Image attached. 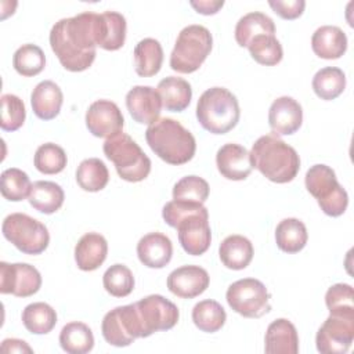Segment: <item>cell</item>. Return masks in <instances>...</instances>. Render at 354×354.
<instances>
[{"label":"cell","instance_id":"5b68a950","mask_svg":"<svg viewBox=\"0 0 354 354\" xmlns=\"http://www.w3.org/2000/svg\"><path fill=\"white\" fill-rule=\"evenodd\" d=\"M102 149L105 156L115 165L119 177L124 181L138 183L148 177L151 159L129 134L119 131L106 138Z\"/></svg>","mask_w":354,"mask_h":354},{"label":"cell","instance_id":"d4e9b609","mask_svg":"<svg viewBox=\"0 0 354 354\" xmlns=\"http://www.w3.org/2000/svg\"><path fill=\"white\" fill-rule=\"evenodd\" d=\"M311 47L319 58L337 59L347 50V36L339 26L324 25L313 33Z\"/></svg>","mask_w":354,"mask_h":354},{"label":"cell","instance_id":"60d3db41","mask_svg":"<svg viewBox=\"0 0 354 354\" xmlns=\"http://www.w3.org/2000/svg\"><path fill=\"white\" fill-rule=\"evenodd\" d=\"M102 285L111 296L126 297L134 289V277L127 266L113 264L104 272Z\"/></svg>","mask_w":354,"mask_h":354},{"label":"cell","instance_id":"1f68e13d","mask_svg":"<svg viewBox=\"0 0 354 354\" xmlns=\"http://www.w3.org/2000/svg\"><path fill=\"white\" fill-rule=\"evenodd\" d=\"M59 344L68 354H86L94 347V335L88 325L73 321L61 329Z\"/></svg>","mask_w":354,"mask_h":354},{"label":"cell","instance_id":"d590c367","mask_svg":"<svg viewBox=\"0 0 354 354\" xmlns=\"http://www.w3.org/2000/svg\"><path fill=\"white\" fill-rule=\"evenodd\" d=\"M346 88V75L340 68L325 66L313 77V90L321 100L337 98Z\"/></svg>","mask_w":354,"mask_h":354},{"label":"cell","instance_id":"ab89813d","mask_svg":"<svg viewBox=\"0 0 354 354\" xmlns=\"http://www.w3.org/2000/svg\"><path fill=\"white\" fill-rule=\"evenodd\" d=\"M68 158L59 145L54 142L41 144L33 156L35 167L43 174H57L61 173L66 166Z\"/></svg>","mask_w":354,"mask_h":354},{"label":"cell","instance_id":"5bb4252c","mask_svg":"<svg viewBox=\"0 0 354 354\" xmlns=\"http://www.w3.org/2000/svg\"><path fill=\"white\" fill-rule=\"evenodd\" d=\"M178 241L181 248L192 256L203 254L212 242V231L209 225V212L189 214L177 224Z\"/></svg>","mask_w":354,"mask_h":354},{"label":"cell","instance_id":"83f0119b","mask_svg":"<svg viewBox=\"0 0 354 354\" xmlns=\"http://www.w3.org/2000/svg\"><path fill=\"white\" fill-rule=\"evenodd\" d=\"M64 189L54 181L39 180L32 184L28 201L33 209L44 214H53L62 206Z\"/></svg>","mask_w":354,"mask_h":354},{"label":"cell","instance_id":"8992f818","mask_svg":"<svg viewBox=\"0 0 354 354\" xmlns=\"http://www.w3.org/2000/svg\"><path fill=\"white\" fill-rule=\"evenodd\" d=\"M213 37L202 25H188L177 36L170 54V68L178 73H192L199 69L212 51Z\"/></svg>","mask_w":354,"mask_h":354},{"label":"cell","instance_id":"277c9868","mask_svg":"<svg viewBox=\"0 0 354 354\" xmlns=\"http://www.w3.org/2000/svg\"><path fill=\"white\" fill-rule=\"evenodd\" d=\"M236 97L224 87H212L202 93L196 104V119L212 134H225L239 122Z\"/></svg>","mask_w":354,"mask_h":354},{"label":"cell","instance_id":"7dc6e473","mask_svg":"<svg viewBox=\"0 0 354 354\" xmlns=\"http://www.w3.org/2000/svg\"><path fill=\"white\" fill-rule=\"evenodd\" d=\"M3 353H32V348L26 342L19 339H4L1 343Z\"/></svg>","mask_w":354,"mask_h":354},{"label":"cell","instance_id":"f1b7e54d","mask_svg":"<svg viewBox=\"0 0 354 354\" xmlns=\"http://www.w3.org/2000/svg\"><path fill=\"white\" fill-rule=\"evenodd\" d=\"M134 69L138 76L149 77L156 75L163 62V48L156 39L145 37L136 44Z\"/></svg>","mask_w":354,"mask_h":354},{"label":"cell","instance_id":"7a4b0ae2","mask_svg":"<svg viewBox=\"0 0 354 354\" xmlns=\"http://www.w3.org/2000/svg\"><path fill=\"white\" fill-rule=\"evenodd\" d=\"M250 160L254 169L277 184L292 181L300 170V158L296 149L275 134H266L254 141Z\"/></svg>","mask_w":354,"mask_h":354},{"label":"cell","instance_id":"ffe728a7","mask_svg":"<svg viewBox=\"0 0 354 354\" xmlns=\"http://www.w3.org/2000/svg\"><path fill=\"white\" fill-rule=\"evenodd\" d=\"M137 256L148 268H163L173 256V243L162 232H149L137 243Z\"/></svg>","mask_w":354,"mask_h":354},{"label":"cell","instance_id":"8d00e7d4","mask_svg":"<svg viewBox=\"0 0 354 354\" xmlns=\"http://www.w3.org/2000/svg\"><path fill=\"white\" fill-rule=\"evenodd\" d=\"M14 69L25 76L32 77L39 75L46 66V55L43 50L36 44H24L14 53L12 57Z\"/></svg>","mask_w":354,"mask_h":354},{"label":"cell","instance_id":"7402d4cb","mask_svg":"<svg viewBox=\"0 0 354 354\" xmlns=\"http://www.w3.org/2000/svg\"><path fill=\"white\" fill-rule=\"evenodd\" d=\"M108 242L98 232L84 234L75 246V261L82 271L97 270L106 259Z\"/></svg>","mask_w":354,"mask_h":354},{"label":"cell","instance_id":"7bdbcfd3","mask_svg":"<svg viewBox=\"0 0 354 354\" xmlns=\"http://www.w3.org/2000/svg\"><path fill=\"white\" fill-rule=\"evenodd\" d=\"M210 188L205 178L199 176H185L173 187V199L180 202L205 203Z\"/></svg>","mask_w":354,"mask_h":354},{"label":"cell","instance_id":"30bf717a","mask_svg":"<svg viewBox=\"0 0 354 354\" xmlns=\"http://www.w3.org/2000/svg\"><path fill=\"white\" fill-rule=\"evenodd\" d=\"M141 328V337L171 329L180 317L177 306L160 295H149L134 303Z\"/></svg>","mask_w":354,"mask_h":354},{"label":"cell","instance_id":"e575fe53","mask_svg":"<svg viewBox=\"0 0 354 354\" xmlns=\"http://www.w3.org/2000/svg\"><path fill=\"white\" fill-rule=\"evenodd\" d=\"M227 314L223 306L212 299L196 303L192 308V321L195 326L206 333H214L225 324Z\"/></svg>","mask_w":354,"mask_h":354},{"label":"cell","instance_id":"9c48e42d","mask_svg":"<svg viewBox=\"0 0 354 354\" xmlns=\"http://www.w3.org/2000/svg\"><path fill=\"white\" fill-rule=\"evenodd\" d=\"M270 297L266 285L256 278L238 279L225 293L228 306L246 318H260L267 314L271 310Z\"/></svg>","mask_w":354,"mask_h":354},{"label":"cell","instance_id":"d6986e66","mask_svg":"<svg viewBox=\"0 0 354 354\" xmlns=\"http://www.w3.org/2000/svg\"><path fill=\"white\" fill-rule=\"evenodd\" d=\"M216 165L223 177L232 181H241L249 177L252 173L250 152L234 142L224 144L216 153Z\"/></svg>","mask_w":354,"mask_h":354},{"label":"cell","instance_id":"3957f363","mask_svg":"<svg viewBox=\"0 0 354 354\" xmlns=\"http://www.w3.org/2000/svg\"><path fill=\"white\" fill-rule=\"evenodd\" d=\"M145 140L152 152L169 165H184L194 158L196 151L192 133L171 118H160L149 124Z\"/></svg>","mask_w":354,"mask_h":354},{"label":"cell","instance_id":"4316f807","mask_svg":"<svg viewBox=\"0 0 354 354\" xmlns=\"http://www.w3.org/2000/svg\"><path fill=\"white\" fill-rule=\"evenodd\" d=\"M156 91L160 95L162 105L166 111L181 112L188 108L192 98L191 84L177 76H167L158 83Z\"/></svg>","mask_w":354,"mask_h":354},{"label":"cell","instance_id":"484cf974","mask_svg":"<svg viewBox=\"0 0 354 354\" xmlns=\"http://www.w3.org/2000/svg\"><path fill=\"white\" fill-rule=\"evenodd\" d=\"M253 245L243 235H228L218 246L221 263L230 270H243L253 259Z\"/></svg>","mask_w":354,"mask_h":354},{"label":"cell","instance_id":"bcb514c9","mask_svg":"<svg viewBox=\"0 0 354 354\" xmlns=\"http://www.w3.org/2000/svg\"><path fill=\"white\" fill-rule=\"evenodd\" d=\"M191 7L196 10V12L203 15H213L218 12V10L224 6L223 0H199V1H189Z\"/></svg>","mask_w":354,"mask_h":354},{"label":"cell","instance_id":"4dcf8cb0","mask_svg":"<svg viewBox=\"0 0 354 354\" xmlns=\"http://www.w3.org/2000/svg\"><path fill=\"white\" fill-rule=\"evenodd\" d=\"M308 239L307 228L304 223L299 218L289 217L279 221L275 228V242L277 246L285 253L300 252Z\"/></svg>","mask_w":354,"mask_h":354},{"label":"cell","instance_id":"ee69618b","mask_svg":"<svg viewBox=\"0 0 354 354\" xmlns=\"http://www.w3.org/2000/svg\"><path fill=\"white\" fill-rule=\"evenodd\" d=\"M25 118L26 109L24 101L15 94H3L0 127L4 131H15L24 124Z\"/></svg>","mask_w":354,"mask_h":354},{"label":"cell","instance_id":"cb8c5ba5","mask_svg":"<svg viewBox=\"0 0 354 354\" xmlns=\"http://www.w3.org/2000/svg\"><path fill=\"white\" fill-rule=\"evenodd\" d=\"M62 101V90L53 80H43L37 83L30 94L33 113L41 120L54 119L61 111Z\"/></svg>","mask_w":354,"mask_h":354},{"label":"cell","instance_id":"4fadbf2b","mask_svg":"<svg viewBox=\"0 0 354 354\" xmlns=\"http://www.w3.org/2000/svg\"><path fill=\"white\" fill-rule=\"evenodd\" d=\"M354 340V318L329 315L319 326L315 344L324 354H344Z\"/></svg>","mask_w":354,"mask_h":354},{"label":"cell","instance_id":"b9f144b4","mask_svg":"<svg viewBox=\"0 0 354 354\" xmlns=\"http://www.w3.org/2000/svg\"><path fill=\"white\" fill-rule=\"evenodd\" d=\"M32 183L29 176L17 167L6 169L1 173V195L11 202H19L29 196Z\"/></svg>","mask_w":354,"mask_h":354},{"label":"cell","instance_id":"74e56055","mask_svg":"<svg viewBox=\"0 0 354 354\" xmlns=\"http://www.w3.org/2000/svg\"><path fill=\"white\" fill-rule=\"evenodd\" d=\"M252 58L260 65L274 66L282 61L283 50L275 35L256 36L248 46Z\"/></svg>","mask_w":354,"mask_h":354},{"label":"cell","instance_id":"f35d334b","mask_svg":"<svg viewBox=\"0 0 354 354\" xmlns=\"http://www.w3.org/2000/svg\"><path fill=\"white\" fill-rule=\"evenodd\" d=\"M325 304L330 315L354 318V292L351 285H332L325 293Z\"/></svg>","mask_w":354,"mask_h":354},{"label":"cell","instance_id":"f6af8a7d","mask_svg":"<svg viewBox=\"0 0 354 354\" xmlns=\"http://www.w3.org/2000/svg\"><path fill=\"white\" fill-rule=\"evenodd\" d=\"M268 6L283 19L299 18L306 7L304 0H270Z\"/></svg>","mask_w":354,"mask_h":354},{"label":"cell","instance_id":"ac0fdd59","mask_svg":"<svg viewBox=\"0 0 354 354\" xmlns=\"http://www.w3.org/2000/svg\"><path fill=\"white\" fill-rule=\"evenodd\" d=\"M303 123L301 105L292 97L282 95L272 101L268 109V124L275 136H290Z\"/></svg>","mask_w":354,"mask_h":354},{"label":"cell","instance_id":"44dd1931","mask_svg":"<svg viewBox=\"0 0 354 354\" xmlns=\"http://www.w3.org/2000/svg\"><path fill=\"white\" fill-rule=\"evenodd\" d=\"M264 351L267 354H297L299 335L296 326L286 318L272 321L266 332Z\"/></svg>","mask_w":354,"mask_h":354},{"label":"cell","instance_id":"2e32d148","mask_svg":"<svg viewBox=\"0 0 354 354\" xmlns=\"http://www.w3.org/2000/svg\"><path fill=\"white\" fill-rule=\"evenodd\" d=\"M210 277L199 266H181L167 277V289L181 299H194L209 288Z\"/></svg>","mask_w":354,"mask_h":354},{"label":"cell","instance_id":"6da1fadb","mask_svg":"<svg viewBox=\"0 0 354 354\" xmlns=\"http://www.w3.org/2000/svg\"><path fill=\"white\" fill-rule=\"evenodd\" d=\"M97 19L93 11L80 12L55 22L50 30V46L61 65L71 72L91 66L97 55Z\"/></svg>","mask_w":354,"mask_h":354},{"label":"cell","instance_id":"603a6c76","mask_svg":"<svg viewBox=\"0 0 354 354\" xmlns=\"http://www.w3.org/2000/svg\"><path fill=\"white\" fill-rule=\"evenodd\" d=\"M126 30V18L120 12L105 11L98 14L97 46L108 51L119 50L124 44Z\"/></svg>","mask_w":354,"mask_h":354},{"label":"cell","instance_id":"9a60e30c","mask_svg":"<svg viewBox=\"0 0 354 354\" xmlns=\"http://www.w3.org/2000/svg\"><path fill=\"white\" fill-rule=\"evenodd\" d=\"M123 124L122 111L113 101L97 100L86 112V126L95 137L109 138L122 131Z\"/></svg>","mask_w":354,"mask_h":354},{"label":"cell","instance_id":"8fae6325","mask_svg":"<svg viewBox=\"0 0 354 354\" xmlns=\"http://www.w3.org/2000/svg\"><path fill=\"white\" fill-rule=\"evenodd\" d=\"M101 332L106 343L115 347L130 346L141 337V328L133 304L119 306L108 311L101 324Z\"/></svg>","mask_w":354,"mask_h":354},{"label":"cell","instance_id":"d6a6232c","mask_svg":"<svg viewBox=\"0 0 354 354\" xmlns=\"http://www.w3.org/2000/svg\"><path fill=\"white\" fill-rule=\"evenodd\" d=\"M22 324L30 333L46 335L54 329L57 313L44 301L30 303L22 311Z\"/></svg>","mask_w":354,"mask_h":354},{"label":"cell","instance_id":"f546056e","mask_svg":"<svg viewBox=\"0 0 354 354\" xmlns=\"http://www.w3.org/2000/svg\"><path fill=\"white\" fill-rule=\"evenodd\" d=\"M260 35H275V24L264 12H248L241 17L235 25V40L241 47H248L249 43Z\"/></svg>","mask_w":354,"mask_h":354},{"label":"cell","instance_id":"7c38bea8","mask_svg":"<svg viewBox=\"0 0 354 354\" xmlns=\"http://www.w3.org/2000/svg\"><path fill=\"white\" fill-rule=\"evenodd\" d=\"M41 275L28 263H0V292L17 297H29L39 292Z\"/></svg>","mask_w":354,"mask_h":354},{"label":"cell","instance_id":"ba28073f","mask_svg":"<svg viewBox=\"0 0 354 354\" xmlns=\"http://www.w3.org/2000/svg\"><path fill=\"white\" fill-rule=\"evenodd\" d=\"M1 232L19 252L40 254L50 243L47 227L25 213H11L3 220Z\"/></svg>","mask_w":354,"mask_h":354},{"label":"cell","instance_id":"52a82bcc","mask_svg":"<svg viewBox=\"0 0 354 354\" xmlns=\"http://www.w3.org/2000/svg\"><path fill=\"white\" fill-rule=\"evenodd\" d=\"M304 184L326 216L339 217L346 212L348 195L339 184L333 169L321 163L311 166L306 173Z\"/></svg>","mask_w":354,"mask_h":354},{"label":"cell","instance_id":"e0dca14e","mask_svg":"<svg viewBox=\"0 0 354 354\" xmlns=\"http://www.w3.org/2000/svg\"><path fill=\"white\" fill-rule=\"evenodd\" d=\"M126 106L131 118L141 124H152L159 119L162 100L151 86H134L126 94Z\"/></svg>","mask_w":354,"mask_h":354},{"label":"cell","instance_id":"836d02e7","mask_svg":"<svg viewBox=\"0 0 354 354\" xmlns=\"http://www.w3.org/2000/svg\"><path fill=\"white\" fill-rule=\"evenodd\" d=\"M79 187L88 192L104 189L109 181V171L105 163L98 158H88L80 162L76 170Z\"/></svg>","mask_w":354,"mask_h":354}]
</instances>
